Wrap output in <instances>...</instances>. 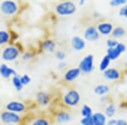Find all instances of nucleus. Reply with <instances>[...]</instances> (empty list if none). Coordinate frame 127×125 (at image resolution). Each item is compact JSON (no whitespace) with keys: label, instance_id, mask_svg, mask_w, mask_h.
Segmentation results:
<instances>
[{"label":"nucleus","instance_id":"nucleus-1","mask_svg":"<svg viewBox=\"0 0 127 125\" xmlns=\"http://www.w3.org/2000/svg\"><path fill=\"white\" fill-rule=\"evenodd\" d=\"M55 11L60 16H69L76 12V5L71 1H65L59 3L55 7Z\"/></svg>","mask_w":127,"mask_h":125},{"label":"nucleus","instance_id":"nucleus-2","mask_svg":"<svg viewBox=\"0 0 127 125\" xmlns=\"http://www.w3.org/2000/svg\"><path fill=\"white\" fill-rule=\"evenodd\" d=\"M81 101V95L76 90H69L64 95L63 102L67 106H76Z\"/></svg>","mask_w":127,"mask_h":125},{"label":"nucleus","instance_id":"nucleus-3","mask_svg":"<svg viewBox=\"0 0 127 125\" xmlns=\"http://www.w3.org/2000/svg\"><path fill=\"white\" fill-rule=\"evenodd\" d=\"M79 69L84 74H89L94 70V57L89 54L84 57L79 63Z\"/></svg>","mask_w":127,"mask_h":125},{"label":"nucleus","instance_id":"nucleus-4","mask_svg":"<svg viewBox=\"0 0 127 125\" xmlns=\"http://www.w3.org/2000/svg\"><path fill=\"white\" fill-rule=\"evenodd\" d=\"M1 120L3 124H17L21 120V118L18 113L9 112V111H3L0 115Z\"/></svg>","mask_w":127,"mask_h":125},{"label":"nucleus","instance_id":"nucleus-5","mask_svg":"<svg viewBox=\"0 0 127 125\" xmlns=\"http://www.w3.org/2000/svg\"><path fill=\"white\" fill-rule=\"evenodd\" d=\"M20 50L15 46H9L3 49L2 58L5 61H14L19 57Z\"/></svg>","mask_w":127,"mask_h":125},{"label":"nucleus","instance_id":"nucleus-6","mask_svg":"<svg viewBox=\"0 0 127 125\" xmlns=\"http://www.w3.org/2000/svg\"><path fill=\"white\" fill-rule=\"evenodd\" d=\"M126 50V46L124 43H120L119 42V44L115 48H108L107 50V56L110 58V60H116L120 58V56L122 54L123 52H125Z\"/></svg>","mask_w":127,"mask_h":125},{"label":"nucleus","instance_id":"nucleus-7","mask_svg":"<svg viewBox=\"0 0 127 125\" xmlns=\"http://www.w3.org/2000/svg\"><path fill=\"white\" fill-rule=\"evenodd\" d=\"M1 11L6 15H14L17 13L19 6L14 1H4L1 3Z\"/></svg>","mask_w":127,"mask_h":125},{"label":"nucleus","instance_id":"nucleus-8","mask_svg":"<svg viewBox=\"0 0 127 125\" xmlns=\"http://www.w3.org/2000/svg\"><path fill=\"white\" fill-rule=\"evenodd\" d=\"M5 108L7 111L15 112V113H21L26 110V105L21 101H9L5 106Z\"/></svg>","mask_w":127,"mask_h":125},{"label":"nucleus","instance_id":"nucleus-9","mask_svg":"<svg viewBox=\"0 0 127 125\" xmlns=\"http://www.w3.org/2000/svg\"><path fill=\"white\" fill-rule=\"evenodd\" d=\"M100 37V34L98 33L97 27L93 25L88 26L84 31V38L88 42H96Z\"/></svg>","mask_w":127,"mask_h":125},{"label":"nucleus","instance_id":"nucleus-10","mask_svg":"<svg viewBox=\"0 0 127 125\" xmlns=\"http://www.w3.org/2000/svg\"><path fill=\"white\" fill-rule=\"evenodd\" d=\"M96 27H97L98 33L104 36H108L111 35L114 28L110 22H100Z\"/></svg>","mask_w":127,"mask_h":125},{"label":"nucleus","instance_id":"nucleus-11","mask_svg":"<svg viewBox=\"0 0 127 125\" xmlns=\"http://www.w3.org/2000/svg\"><path fill=\"white\" fill-rule=\"evenodd\" d=\"M103 77L108 80L117 81L121 78V74L115 68H108L103 72Z\"/></svg>","mask_w":127,"mask_h":125},{"label":"nucleus","instance_id":"nucleus-12","mask_svg":"<svg viewBox=\"0 0 127 125\" xmlns=\"http://www.w3.org/2000/svg\"><path fill=\"white\" fill-rule=\"evenodd\" d=\"M81 75V70L79 68H71V69H68L64 74V79L68 82H71L77 78Z\"/></svg>","mask_w":127,"mask_h":125},{"label":"nucleus","instance_id":"nucleus-13","mask_svg":"<svg viewBox=\"0 0 127 125\" xmlns=\"http://www.w3.org/2000/svg\"><path fill=\"white\" fill-rule=\"evenodd\" d=\"M0 75L4 79H9L11 76L16 75V71L14 69L8 66L5 63H3L0 66Z\"/></svg>","mask_w":127,"mask_h":125},{"label":"nucleus","instance_id":"nucleus-14","mask_svg":"<svg viewBox=\"0 0 127 125\" xmlns=\"http://www.w3.org/2000/svg\"><path fill=\"white\" fill-rule=\"evenodd\" d=\"M71 45L75 51H81L86 48V42L80 36H73L71 39Z\"/></svg>","mask_w":127,"mask_h":125},{"label":"nucleus","instance_id":"nucleus-15","mask_svg":"<svg viewBox=\"0 0 127 125\" xmlns=\"http://www.w3.org/2000/svg\"><path fill=\"white\" fill-rule=\"evenodd\" d=\"M94 125H107V117L103 112H95L93 114Z\"/></svg>","mask_w":127,"mask_h":125},{"label":"nucleus","instance_id":"nucleus-16","mask_svg":"<svg viewBox=\"0 0 127 125\" xmlns=\"http://www.w3.org/2000/svg\"><path fill=\"white\" fill-rule=\"evenodd\" d=\"M36 101L42 106H47L50 102V96L45 91H40L36 95Z\"/></svg>","mask_w":127,"mask_h":125},{"label":"nucleus","instance_id":"nucleus-17","mask_svg":"<svg viewBox=\"0 0 127 125\" xmlns=\"http://www.w3.org/2000/svg\"><path fill=\"white\" fill-rule=\"evenodd\" d=\"M71 118H72L71 114L67 112H64V111H60L56 114V121L60 124L68 123L71 120Z\"/></svg>","mask_w":127,"mask_h":125},{"label":"nucleus","instance_id":"nucleus-18","mask_svg":"<svg viewBox=\"0 0 127 125\" xmlns=\"http://www.w3.org/2000/svg\"><path fill=\"white\" fill-rule=\"evenodd\" d=\"M109 91H110V87L107 85H104V84L97 85L94 88V93L99 96H106Z\"/></svg>","mask_w":127,"mask_h":125},{"label":"nucleus","instance_id":"nucleus-19","mask_svg":"<svg viewBox=\"0 0 127 125\" xmlns=\"http://www.w3.org/2000/svg\"><path fill=\"white\" fill-rule=\"evenodd\" d=\"M42 48L43 50L47 51V52H54L55 48H56V43L53 40L48 39V40H45L42 43Z\"/></svg>","mask_w":127,"mask_h":125},{"label":"nucleus","instance_id":"nucleus-20","mask_svg":"<svg viewBox=\"0 0 127 125\" xmlns=\"http://www.w3.org/2000/svg\"><path fill=\"white\" fill-rule=\"evenodd\" d=\"M116 106L114 105L113 102H109L108 103V105L105 107V116L107 118H113V117L114 116V114L116 113Z\"/></svg>","mask_w":127,"mask_h":125},{"label":"nucleus","instance_id":"nucleus-21","mask_svg":"<svg viewBox=\"0 0 127 125\" xmlns=\"http://www.w3.org/2000/svg\"><path fill=\"white\" fill-rule=\"evenodd\" d=\"M125 35H126V30H125L123 27H121V26H117V27L114 28L111 36L114 39H116V40H117L119 38L123 37Z\"/></svg>","mask_w":127,"mask_h":125},{"label":"nucleus","instance_id":"nucleus-22","mask_svg":"<svg viewBox=\"0 0 127 125\" xmlns=\"http://www.w3.org/2000/svg\"><path fill=\"white\" fill-rule=\"evenodd\" d=\"M110 63H111L110 58H108L107 55H105V56L102 58L101 62L99 63V70L102 71V72H104L106 69H108V68H109Z\"/></svg>","mask_w":127,"mask_h":125},{"label":"nucleus","instance_id":"nucleus-23","mask_svg":"<svg viewBox=\"0 0 127 125\" xmlns=\"http://www.w3.org/2000/svg\"><path fill=\"white\" fill-rule=\"evenodd\" d=\"M10 35L6 30H0V45H4L9 42Z\"/></svg>","mask_w":127,"mask_h":125},{"label":"nucleus","instance_id":"nucleus-24","mask_svg":"<svg viewBox=\"0 0 127 125\" xmlns=\"http://www.w3.org/2000/svg\"><path fill=\"white\" fill-rule=\"evenodd\" d=\"M81 116H82V118H86V117L93 116V109H92V107L90 106H88V105H83L82 107H81Z\"/></svg>","mask_w":127,"mask_h":125},{"label":"nucleus","instance_id":"nucleus-25","mask_svg":"<svg viewBox=\"0 0 127 125\" xmlns=\"http://www.w3.org/2000/svg\"><path fill=\"white\" fill-rule=\"evenodd\" d=\"M12 83H13V85L15 86V88L16 89V91H20L22 89H23V85L20 82V79L19 75H15L12 78Z\"/></svg>","mask_w":127,"mask_h":125},{"label":"nucleus","instance_id":"nucleus-26","mask_svg":"<svg viewBox=\"0 0 127 125\" xmlns=\"http://www.w3.org/2000/svg\"><path fill=\"white\" fill-rule=\"evenodd\" d=\"M32 125H51L48 120L44 118H37L32 123Z\"/></svg>","mask_w":127,"mask_h":125},{"label":"nucleus","instance_id":"nucleus-27","mask_svg":"<svg viewBox=\"0 0 127 125\" xmlns=\"http://www.w3.org/2000/svg\"><path fill=\"white\" fill-rule=\"evenodd\" d=\"M127 3V0H111L109 2V5L112 7H118V6H124Z\"/></svg>","mask_w":127,"mask_h":125},{"label":"nucleus","instance_id":"nucleus-28","mask_svg":"<svg viewBox=\"0 0 127 125\" xmlns=\"http://www.w3.org/2000/svg\"><path fill=\"white\" fill-rule=\"evenodd\" d=\"M81 125H94L93 124V116L86 117V118H82L81 119Z\"/></svg>","mask_w":127,"mask_h":125},{"label":"nucleus","instance_id":"nucleus-29","mask_svg":"<svg viewBox=\"0 0 127 125\" xmlns=\"http://www.w3.org/2000/svg\"><path fill=\"white\" fill-rule=\"evenodd\" d=\"M106 44H107L108 48H115V47L119 44V42L116 40V39L110 38V39H108L107 40Z\"/></svg>","mask_w":127,"mask_h":125},{"label":"nucleus","instance_id":"nucleus-30","mask_svg":"<svg viewBox=\"0 0 127 125\" xmlns=\"http://www.w3.org/2000/svg\"><path fill=\"white\" fill-rule=\"evenodd\" d=\"M20 82H21V84L23 85V86H24V85H28V84H30L31 80H32L31 77L28 75H21V76L20 77Z\"/></svg>","mask_w":127,"mask_h":125},{"label":"nucleus","instance_id":"nucleus-31","mask_svg":"<svg viewBox=\"0 0 127 125\" xmlns=\"http://www.w3.org/2000/svg\"><path fill=\"white\" fill-rule=\"evenodd\" d=\"M55 57H56V58L59 60L61 62V61H64V59L66 58V55H65V53L62 52V51H58V52H55Z\"/></svg>","mask_w":127,"mask_h":125},{"label":"nucleus","instance_id":"nucleus-32","mask_svg":"<svg viewBox=\"0 0 127 125\" xmlns=\"http://www.w3.org/2000/svg\"><path fill=\"white\" fill-rule=\"evenodd\" d=\"M119 14H120V16H123V17L127 19V3L120 8V10H119Z\"/></svg>","mask_w":127,"mask_h":125},{"label":"nucleus","instance_id":"nucleus-33","mask_svg":"<svg viewBox=\"0 0 127 125\" xmlns=\"http://www.w3.org/2000/svg\"><path fill=\"white\" fill-rule=\"evenodd\" d=\"M115 125H127V121L125 119H116Z\"/></svg>","mask_w":127,"mask_h":125},{"label":"nucleus","instance_id":"nucleus-34","mask_svg":"<svg viewBox=\"0 0 127 125\" xmlns=\"http://www.w3.org/2000/svg\"><path fill=\"white\" fill-rule=\"evenodd\" d=\"M116 124V119L114 118H110L109 120L107 121V125H115Z\"/></svg>","mask_w":127,"mask_h":125},{"label":"nucleus","instance_id":"nucleus-35","mask_svg":"<svg viewBox=\"0 0 127 125\" xmlns=\"http://www.w3.org/2000/svg\"><path fill=\"white\" fill-rule=\"evenodd\" d=\"M32 57H33V55H32V53L26 52V53H25V55L23 56V58L24 59H30V58H32Z\"/></svg>","mask_w":127,"mask_h":125},{"label":"nucleus","instance_id":"nucleus-36","mask_svg":"<svg viewBox=\"0 0 127 125\" xmlns=\"http://www.w3.org/2000/svg\"><path fill=\"white\" fill-rule=\"evenodd\" d=\"M108 96H101V98H100V101H101V102H103V103H106V102H108Z\"/></svg>","mask_w":127,"mask_h":125},{"label":"nucleus","instance_id":"nucleus-37","mask_svg":"<svg viewBox=\"0 0 127 125\" xmlns=\"http://www.w3.org/2000/svg\"><path fill=\"white\" fill-rule=\"evenodd\" d=\"M65 64H66V63L64 62V61H61V62L59 63V67H61V68H63V67H64V66H65Z\"/></svg>","mask_w":127,"mask_h":125},{"label":"nucleus","instance_id":"nucleus-38","mask_svg":"<svg viewBox=\"0 0 127 125\" xmlns=\"http://www.w3.org/2000/svg\"><path fill=\"white\" fill-rule=\"evenodd\" d=\"M80 5H83L84 4V3H85V1H83V0H82V1H80Z\"/></svg>","mask_w":127,"mask_h":125},{"label":"nucleus","instance_id":"nucleus-39","mask_svg":"<svg viewBox=\"0 0 127 125\" xmlns=\"http://www.w3.org/2000/svg\"><path fill=\"white\" fill-rule=\"evenodd\" d=\"M7 125H17V124H7Z\"/></svg>","mask_w":127,"mask_h":125},{"label":"nucleus","instance_id":"nucleus-40","mask_svg":"<svg viewBox=\"0 0 127 125\" xmlns=\"http://www.w3.org/2000/svg\"><path fill=\"white\" fill-rule=\"evenodd\" d=\"M0 6H1V3H0Z\"/></svg>","mask_w":127,"mask_h":125},{"label":"nucleus","instance_id":"nucleus-41","mask_svg":"<svg viewBox=\"0 0 127 125\" xmlns=\"http://www.w3.org/2000/svg\"><path fill=\"white\" fill-rule=\"evenodd\" d=\"M126 25H127V21H126Z\"/></svg>","mask_w":127,"mask_h":125}]
</instances>
